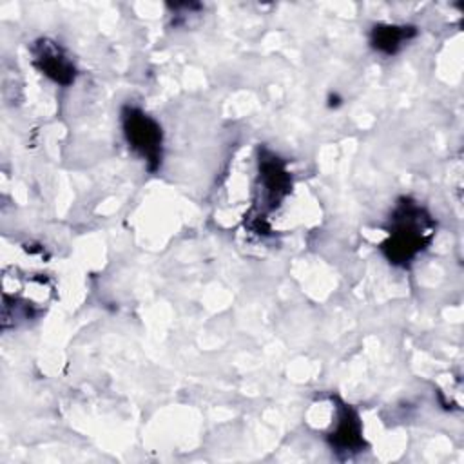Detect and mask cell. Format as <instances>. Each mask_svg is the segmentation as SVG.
Segmentation results:
<instances>
[{
	"mask_svg": "<svg viewBox=\"0 0 464 464\" xmlns=\"http://www.w3.org/2000/svg\"><path fill=\"white\" fill-rule=\"evenodd\" d=\"M335 402V420L332 430L326 433V442L339 457L350 459L366 448V440L362 437V424L359 413L353 406L346 404L341 399H334Z\"/></svg>",
	"mask_w": 464,
	"mask_h": 464,
	"instance_id": "5b68a950",
	"label": "cell"
},
{
	"mask_svg": "<svg viewBox=\"0 0 464 464\" xmlns=\"http://www.w3.org/2000/svg\"><path fill=\"white\" fill-rule=\"evenodd\" d=\"M339 102H341V98L337 94H330L328 96V107H337Z\"/></svg>",
	"mask_w": 464,
	"mask_h": 464,
	"instance_id": "52a82bcc",
	"label": "cell"
},
{
	"mask_svg": "<svg viewBox=\"0 0 464 464\" xmlns=\"http://www.w3.org/2000/svg\"><path fill=\"white\" fill-rule=\"evenodd\" d=\"M417 33V27L411 24H373L368 33V44L375 53L393 56L411 42Z\"/></svg>",
	"mask_w": 464,
	"mask_h": 464,
	"instance_id": "8992f818",
	"label": "cell"
},
{
	"mask_svg": "<svg viewBox=\"0 0 464 464\" xmlns=\"http://www.w3.org/2000/svg\"><path fill=\"white\" fill-rule=\"evenodd\" d=\"M292 190V174L286 161L270 149H259L257 183L254 207L246 216V225L254 234L268 236V214L274 212Z\"/></svg>",
	"mask_w": 464,
	"mask_h": 464,
	"instance_id": "7a4b0ae2",
	"label": "cell"
},
{
	"mask_svg": "<svg viewBox=\"0 0 464 464\" xmlns=\"http://www.w3.org/2000/svg\"><path fill=\"white\" fill-rule=\"evenodd\" d=\"M31 62L34 69L60 87H69L78 76V69L71 54L62 47L60 42L42 36L29 47Z\"/></svg>",
	"mask_w": 464,
	"mask_h": 464,
	"instance_id": "277c9868",
	"label": "cell"
},
{
	"mask_svg": "<svg viewBox=\"0 0 464 464\" xmlns=\"http://www.w3.org/2000/svg\"><path fill=\"white\" fill-rule=\"evenodd\" d=\"M435 219L415 199H397L386 225V237L379 243L384 259L399 268H408L433 241Z\"/></svg>",
	"mask_w": 464,
	"mask_h": 464,
	"instance_id": "6da1fadb",
	"label": "cell"
},
{
	"mask_svg": "<svg viewBox=\"0 0 464 464\" xmlns=\"http://www.w3.org/2000/svg\"><path fill=\"white\" fill-rule=\"evenodd\" d=\"M123 138L129 149L143 160L149 172H156L163 161V129L156 118L136 105H123L120 112Z\"/></svg>",
	"mask_w": 464,
	"mask_h": 464,
	"instance_id": "3957f363",
	"label": "cell"
}]
</instances>
